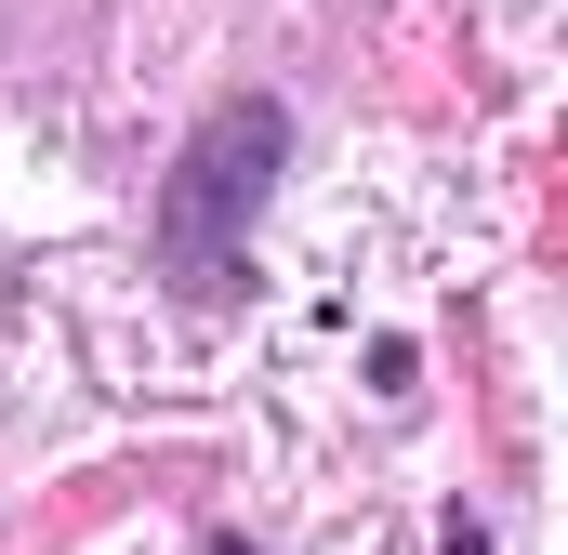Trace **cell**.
Wrapping results in <instances>:
<instances>
[{
  "instance_id": "obj_1",
  "label": "cell",
  "mask_w": 568,
  "mask_h": 555,
  "mask_svg": "<svg viewBox=\"0 0 568 555\" xmlns=\"http://www.w3.org/2000/svg\"><path fill=\"white\" fill-rule=\"evenodd\" d=\"M265 172H278V107H212V133L185 145V172H172V199H159V239H172L185 291H225L239 225L265 212Z\"/></svg>"
}]
</instances>
